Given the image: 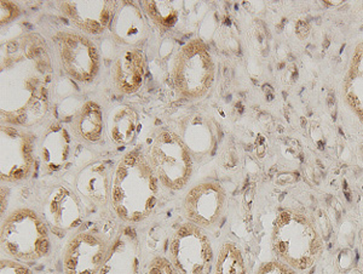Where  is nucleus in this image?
<instances>
[{
	"mask_svg": "<svg viewBox=\"0 0 363 274\" xmlns=\"http://www.w3.org/2000/svg\"><path fill=\"white\" fill-rule=\"evenodd\" d=\"M162 187L178 192L188 186L194 172V158L178 133L162 130L145 155Z\"/></svg>",
	"mask_w": 363,
	"mask_h": 274,
	"instance_id": "nucleus-7",
	"label": "nucleus"
},
{
	"mask_svg": "<svg viewBox=\"0 0 363 274\" xmlns=\"http://www.w3.org/2000/svg\"><path fill=\"white\" fill-rule=\"evenodd\" d=\"M114 168L107 159H95L87 163L75 175L73 188L79 197L95 208L111 205Z\"/></svg>",
	"mask_w": 363,
	"mask_h": 274,
	"instance_id": "nucleus-13",
	"label": "nucleus"
},
{
	"mask_svg": "<svg viewBox=\"0 0 363 274\" xmlns=\"http://www.w3.org/2000/svg\"><path fill=\"white\" fill-rule=\"evenodd\" d=\"M145 57L138 48H125L112 66L113 85L123 95L136 94L145 80Z\"/></svg>",
	"mask_w": 363,
	"mask_h": 274,
	"instance_id": "nucleus-16",
	"label": "nucleus"
},
{
	"mask_svg": "<svg viewBox=\"0 0 363 274\" xmlns=\"http://www.w3.org/2000/svg\"><path fill=\"white\" fill-rule=\"evenodd\" d=\"M212 274H248L244 253L234 241H224L216 255Z\"/></svg>",
	"mask_w": 363,
	"mask_h": 274,
	"instance_id": "nucleus-22",
	"label": "nucleus"
},
{
	"mask_svg": "<svg viewBox=\"0 0 363 274\" xmlns=\"http://www.w3.org/2000/svg\"><path fill=\"white\" fill-rule=\"evenodd\" d=\"M0 274H34L23 262L13 258H3L0 261Z\"/></svg>",
	"mask_w": 363,
	"mask_h": 274,
	"instance_id": "nucleus-26",
	"label": "nucleus"
},
{
	"mask_svg": "<svg viewBox=\"0 0 363 274\" xmlns=\"http://www.w3.org/2000/svg\"><path fill=\"white\" fill-rule=\"evenodd\" d=\"M160 185L145 154H124L113 174L111 207L116 217L128 224L148 220L160 202Z\"/></svg>",
	"mask_w": 363,
	"mask_h": 274,
	"instance_id": "nucleus-2",
	"label": "nucleus"
},
{
	"mask_svg": "<svg viewBox=\"0 0 363 274\" xmlns=\"http://www.w3.org/2000/svg\"><path fill=\"white\" fill-rule=\"evenodd\" d=\"M181 137L194 159H203L210 155L211 150L215 147V135L208 124L199 118L188 123L184 135Z\"/></svg>",
	"mask_w": 363,
	"mask_h": 274,
	"instance_id": "nucleus-21",
	"label": "nucleus"
},
{
	"mask_svg": "<svg viewBox=\"0 0 363 274\" xmlns=\"http://www.w3.org/2000/svg\"><path fill=\"white\" fill-rule=\"evenodd\" d=\"M61 13L77 28L86 34L104 33L111 28L119 1L95 0V1H58Z\"/></svg>",
	"mask_w": 363,
	"mask_h": 274,
	"instance_id": "nucleus-14",
	"label": "nucleus"
},
{
	"mask_svg": "<svg viewBox=\"0 0 363 274\" xmlns=\"http://www.w3.org/2000/svg\"><path fill=\"white\" fill-rule=\"evenodd\" d=\"M272 253L299 273L314 268L323 255L325 243L314 220L306 212L285 209L272 222Z\"/></svg>",
	"mask_w": 363,
	"mask_h": 274,
	"instance_id": "nucleus-3",
	"label": "nucleus"
},
{
	"mask_svg": "<svg viewBox=\"0 0 363 274\" xmlns=\"http://www.w3.org/2000/svg\"><path fill=\"white\" fill-rule=\"evenodd\" d=\"M21 15V9L13 1L1 0L0 1V22L1 25L13 21L15 18Z\"/></svg>",
	"mask_w": 363,
	"mask_h": 274,
	"instance_id": "nucleus-27",
	"label": "nucleus"
},
{
	"mask_svg": "<svg viewBox=\"0 0 363 274\" xmlns=\"http://www.w3.org/2000/svg\"><path fill=\"white\" fill-rule=\"evenodd\" d=\"M140 126L138 113L126 104H119L108 113L106 131L116 146H126L135 140Z\"/></svg>",
	"mask_w": 363,
	"mask_h": 274,
	"instance_id": "nucleus-20",
	"label": "nucleus"
},
{
	"mask_svg": "<svg viewBox=\"0 0 363 274\" xmlns=\"http://www.w3.org/2000/svg\"><path fill=\"white\" fill-rule=\"evenodd\" d=\"M140 255L136 234L131 231H120L114 248L99 274H138Z\"/></svg>",
	"mask_w": 363,
	"mask_h": 274,
	"instance_id": "nucleus-18",
	"label": "nucleus"
},
{
	"mask_svg": "<svg viewBox=\"0 0 363 274\" xmlns=\"http://www.w3.org/2000/svg\"><path fill=\"white\" fill-rule=\"evenodd\" d=\"M178 1H165V0H143L140 1L142 11L159 27L172 28L179 20Z\"/></svg>",
	"mask_w": 363,
	"mask_h": 274,
	"instance_id": "nucleus-23",
	"label": "nucleus"
},
{
	"mask_svg": "<svg viewBox=\"0 0 363 274\" xmlns=\"http://www.w3.org/2000/svg\"><path fill=\"white\" fill-rule=\"evenodd\" d=\"M228 204L225 188L213 180L195 183L183 200V212L190 224L213 229L223 217Z\"/></svg>",
	"mask_w": 363,
	"mask_h": 274,
	"instance_id": "nucleus-11",
	"label": "nucleus"
},
{
	"mask_svg": "<svg viewBox=\"0 0 363 274\" xmlns=\"http://www.w3.org/2000/svg\"><path fill=\"white\" fill-rule=\"evenodd\" d=\"M172 83L186 100L203 99L215 83L216 63L210 46L200 38H193L174 58Z\"/></svg>",
	"mask_w": 363,
	"mask_h": 274,
	"instance_id": "nucleus-6",
	"label": "nucleus"
},
{
	"mask_svg": "<svg viewBox=\"0 0 363 274\" xmlns=\"http://www.w3.org/2000/svg\"><path fill=\"white\" fill-rule=\"evenodd\" d=\"M169 261L179 274H212L216 255L205 229L186 222L169 239Z\"/></svg>",
	"mask_w": 363,
	"mask_h": 274,
	"instance_id": "nucleus-8",
	"label": "nucleus"
},
{
	"mask_svg": "<svg viewBox=\"0 0 363 274\" xmlns=\"http://www.w3.org/2000/svg\"><path fill=\"white\" fill-rule=\"evenodd\" d=\"M34 145L32 135L18 126L1 125L0 129V179L18 183L28 179L33 170Z\"/></svg>",
	"mask_w": 363,
	"mask_h": 274,
	"instance_id": "nucleus-10",
	"label": "nucleus"
},
{
	"mask_svg": "<svg viewBox=\"0 0 363 274\" xmlns=\"http://www.w3.org/2000/svg\"><path fill=\"white\" fill-rule=\"evenodd\" d=\"M75 137L87 145H96L104 138L106 119L104 109L95 101H86L72 121Z\"/></svg>",
	"mask_w": 363,
	"mask_h": 274,
	"instance_id": "nucleus-19",
	"label": "nucleus"
},
{
	"mask_svg": "<svg viewBox=\"0 0 363 274\" xmlns=\"http://www.w3.org/2000/svg\"><path fill=\"white\" fill-rule=\"evenodd\" d=\"M52 68L45 44L28 34L9 43L1 62L3 124L29 129L49 112Z\"/></svg>",
	"mask_w": 363,
	"mask_h": 274,
	"instance_id": "nucleus-1",
	"label": "nucleus"
},
{
	"mask_svg": "<svg viewBox=\"0 0 363 274\" xmlns=\"http://www.w3.org/2000/svg\"><path fill=\"white\" fill-rule=\"evenodd\" d=\"M0 246L6 258L26 265L40 261L51 250L49 227L33 209H15L1 221Z\"/></svg>",
	"mask_w": 363,
	"mask_h": 274,
	"instance_id": "nucleus-4",
	"label": "nucleus"
},
{
	"mask_svg": "<svg viewBox=\"0 0 363 274\" xmlns=\"http://www.w3.org/2000/svg\"><path fill=\"white\" fill-rule=\"evenodd\" d=\"M256 274H299V272L280 260L274 258L262 263Z\"/></svg>",
	"mask_w": 363,
	"mask_h": 274,
	"instance_id": "nucleus-24",
	"label": "nucleus"
},
{
	"mask_svg": "<svg viewBox=\"0 0 363 274\" xmlns=\"http://www.w3.org/2000/svg\"><path fill=\"white\" fill-rule=\"evenodd\" d=\"M116 42L126 48H137L148 37V25L140 6L133 1H119L111 25Z\"/></svg>",
	"mask_w": 363,
	"mask_h": 274,
	"instance_id": "nucleus-17",
	"label": "nucleus"
},
{
	"mask_svg": "<svg viewBox=\"0 0 363 274\" xmlns=\"http://www.w3.org/2000/svg\"><path fill=\"white\" fill-rule=\"evenodd\" d=\"M42 217L52 232L75 233L85 224L83 199L74 188L65 185L55 186L43 200Z\"/></svg>",
	"mask_w": 363,
	"mask_h": 274,
	"instance_id": "nucleus-12",
	"label": "nucleus"
},
{
	"mask_svg": "<svg viewBox=\"0 0 363 274\" xmlns=\"http://www.w3.org/2000/svg\"><path fill=\"white\" fill-rule=\"evenodd\" d=\"M74 155V141L69 131L58 123H51L43 133L40 159L48 175L61 174L68 169Z\"/></svg>",
	"mask_w": 363,
	"mask_h": 274,
	"instance_id": "nucleus-15",
	"label": "nucleus"
},
{
	"mask_svg": "<svg viewBox=\"0 0 363 274\" xmlns=\"http://www.w3.org/2000/svg\"><path fill=\"white\" fill-rule=\"evenodd\" d=\"M60 62L67 75L80 84L92 83L101 71V54L95 43L82 32L58 34Z\"/></svg>",
	"mask_w": 363,
	"mask_h": 274,
	"instance_id": "nucleus-9",
	"label": "nucleus"
},
{
	"mask_svg": "<svg viewBox=\"0 0 363 274\" xmlns=\"http://www.w3.org/2000/svg\"><path fill=\"white\" fill-rule=\"evenodd\" d=\"M119 233L112 221L85 222L73 233L63 249L65 274H99Z\"/></svg>",
	"mask_w": 363,
	"mask_h": 274,
	"instance_id": "nucleus-5",
	"label": "nucleus"
},
{
	"mask_svg": "<svg viewBox=\"0 0 363 274\" xmlns=\"http://www.w3.org/2000/svg\"><path fill=\"white\" fill-rule=\"evenodd\" d=\"M147 274H179L171 263L169 258L164 256H155L149 262Z\"/></svg>",
	"mask_w": 363,
	"mask_h": 274,
	"instance_id": "nucleus-25",
	"label": "nucleus"
}]
</instances>
